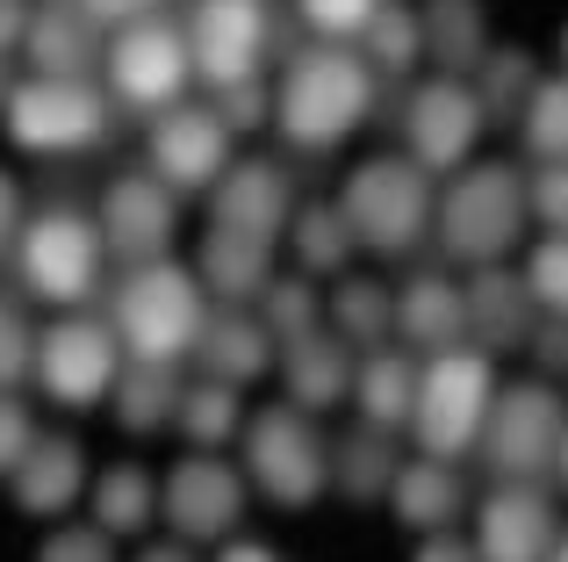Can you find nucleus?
<instances>
[{
    "instance_id": "obj_1",
    "label": "nucleus",
    "mask_w": 568,
    "mask_h": 562,
    "mask_svg": "<svg viewBox=\"0 0 568 562\" xmlns=\"http://www.w3.org/2000/svg\"><path fill=\"white\" fill-rule=\"evenodd\" d=\"M375 116V66L346 43H310L274 87V130L295 152H332Z\"/></svg>"
},
{
    "instance_id": "obj_2",
    "label": "nucleus",
    "mask_w": 568,
    "mask_h": 562,
    "mask_svg": "<svg viewBox=\"0 0 568 562\" xmlns=\"http://www.w3.org/2000/svg\"><path fill=\"white\" fill-rule=\"evenodd\" d=\"M209 324V303H202V281L181 260H144L115 281L109 295V332L130 361H152V368H173L181 353H194Z\"/></svg>"
},
{
    "instance_id": "obj_3",
    "label": "nucleus",
    "mask_w": 568,
    "mask_h": 562,
    "mask_svg": "<svg viewBox=\"0 0 568 562\" xmlns=\"http://www.w3.org/2000/svg\"><path fill=\"white\" fill-rule=\"evenodd\" d=\"M489 404H497V361L483 347H446L417 368V404L410 433L425 462H460L468 448H483Z\"/></svg>"
},
{
    "instance_id": "obj_4",
    "label": "nucleus",
    "mask_w": 568,
    "mask_h": 562,
    "mask_svg": "<svg viewBox=\"0 0 568 562\" xmlns=\"http://www.w3.org/2000/svg\"><path fill=\"white\" fill-rule=\"evenodd\" d=\"M526 173L504 167V159H483V167H460L454 188L432 210V231H439L446 260H468V268H497L504 253L526 231Z\"/></svg>"
},
{
    "instance_id": "obj_5",
    "label": "nucleus",
    "mask_w": 568,
    "mask_h": 562,
    "mask_svg": "<svg viewBox=\"0 0 568 562\" xmlns=\"http://www.w3.org/2000/svg\"><path fill=\"white\" fill-rule=\"evenodd\" d=\"M432 210H439L432 173L410 167L403 152L361 159V167L346 173V188H338V217H346L353 245H367V253H410L432 231Z\"/></svg>"
},
{
    "instance_id": "obj_6",
    "label": "nucleus",
    "mask_w": 568,
    "mask_h": 562,
    "mask_svg": "<svg viewBox=\"0 0 568 562\" xmlns=\"http://www.w3.org/2000/svg\"><path fill=\"white\" fill-rule=\"evenodd\" d=\"M0 123H8V138L29 159H80L109 138V94L94 80H51V72H37V80L8 87Z\"/></svg>"
},
{
    "instance_id": "obj_7",
    "label": "nucleus",
    "mask_w": 568,
    "mask_h": 562,
    "mask_svg": "<svg viewBox=\"0 0 568 562\" xmlns=\"http://www.w3.org/2000/svg\"><path fill=\"white\" fill-rule=\"evenodd\" d=\"M245 476L260 498H274L281 512H303L324 498L332 483V448L324 433L310 425V411L295 404H266L245 419Z\"/></svg>"
},
{
    "instance_id": "obj_8",
    "label": "nucleus",
    "mask_w": 568,
    "mask_h": 562,
    "mask_svg": "<svg viewBox=\"0 0 568 562\" xmlns=\"http://www.w3.org/2000/svg\"><path fill=\"white\" fill-rule=\"evenodd\" d=\"M101 260H109V245H101V224L80 210H43L22 224V239H14V268H22V289L43 295V303L72 310L87 303V295L101 289Z\"/></svg>"
},
{
    "instance_id": "obj_9",
    "label": "nucleus",
    "mask_w": 568,
    "mask_h": 562,
    "mask_svg": "<svg viewBox=\"0 0 568 562\" xmlns=\"http://www.w3.org/2000/svg\"><path fill=\"white\" fill-rule=\"evenodd\" d=\"M101 66H109V94L123 101V109L138 116H166L181 109V87H187V29L159 22V14H144V22H123L109 43H101Z\"/></svg>"
},
{
    "instance_id": "obj_10",
    "label": "nucleus",
    "mask_w": 568,
    "mask_h": 562,
    "mask_svg": "<svg viewBox=\"0 0 568 562\" xmlns=\"http://www.w3.org/2000/svg\"><path fill=\"white\" fill-rule=\"evenodd\" d=\"M561 425H568V404H561L555 382H511V390H497L489 425H483L489 469H497L504 483H532L540 469H555Z\"/></svg>"
},
{
    "instance_id": "obj_11",
    "label": "nucleus",
    "mask_w": 568,
    "mask_h": 562,
    "mask_svg": "<svg viewBox=\"0 0 568 562\" xmlns=\"http://www.w3.org/2000/svg\"><path fill=\"white\" fill-rule=\"evenodd\" d=\"M29 375L43 382V397L65 411H87L101 404V397L115 390V375H123V347H115V332L101 318H58L37 332V361H29Z\"/></svg>"
},
{
    "instance_id": "obj_12",
    "label": "nucleus",
    "mask_w": 568,
    "mask_h": 562,
    "mask_svg": "<svg viewBox=\"0 0 568 562\" xmlns=\"http://www.w3.org/2000/svg\"><path fill=\"white\" fill-rule=\"evenodd\" d=\"M274 43V14L266 0H202L187 14V66L209 87H245L260 80V58Z\"/></svg>"
},
{
    "instance_id": "obj_13",
    "label": "nucleus",
    "mask_w": 568,
    "mask_h": 562,
    "mask_svg": "<svg viewBox=\"0 0 568 562\" xmlns=\"http://www.w3.org/2000/svg\"><path fill=\"white\" fill-rule=\"evenodd\" d=\"M483 101H475L468 80H454V72H439V80L410 87V109H403V138H410V167L425 173H460L475 152V138H483Z\"/></svg>"
},
{
    "instance_id": "obj_14",
    "label": "nucleus",
    "mask_w": 568,
    "mask_h": 562,
    "mask_svg": "<svg viewBox=\"0 0 568 562\" xmlns=\"http://www.w3.org/2000/svg\"><path fill=\"white\" fill-rule=\"evenodd\" d=\"M555 541H561V520L540 483H497L475 505V555L483 562H547Z\"/></svg>"
},
{
    "instance_id": "obj_15",
    "label": "nucleus",
    "mask_w": 568,
    "mask_h": 562,
    "mask_svg": "<svg viewBox=\"0 0 568 562\" xmlns=\"http://www.w3.org/2000/svg\"><path fill=\"white\" fill-rule=\"evenodd\" d=\"M173 231H181V195H173L166 181H152V173H123V181H109V195H101V245L123 260H166Z\"/></svg>"
},
{
    "instance_id": "obj_16",
    "label": "nucleus",
    "mask_w": 568,
    "mask_h": 562,
    "mask_svg": "<svg viewBox=\"0 0 568 562\" xmlns=\"http://www.w3.org/2000/svg\"><path fill=\"white\" fill-rule=\"evenodd\" d=\"M223 167H231V130H223L216 109H166L152 123V181H166L173 195H187V188H216Z\"/></svg>"
},
{
    "instance_id": "obj_17",
    "label": "nucleus",
    "mask_w": 568,
    "mask_h": 562,
    "mask_svg": "<svg viewBox=\"0 0 568 562\" xmlns=\"http://www.w3.org/2000/svg\"><path fill=\"white\" fill-rule=\"evenodd\" d=\"M159 512L173 520L181 541H223L237 526V512H245V476H237L231 462H216V454H187L166 476Z\"/></svg>"
},
{
    "instance_id": "obj_18",
    "label": "nucleus",
    "mask_w": 568,
    "mask_h": 562,
    "mask_svg": "<svg viewBox=\"0 0 568 562\" xmlns=\"http://www.w3.org/2000/svg\"><path fill=\"white\" fill-rule=\"evenodd\" d=\"M209 210H216V231H237V239L274 245L281 231H288V217H295L288 173H281L274 159H237V167H223Z\"/></svg>"
},
{
    "instance_id": "obj_19",
    "label": "nucleus",
    "mask_w": 568,
    "mask_h": 562,
    "mask_svg": "<svg viewBox=\"0 0 568 562\" xmlns=\"http://www.w3.org/2000/svg\"><path fill=\"white\" fill-rule=\"evenodd\" d=\"M460 332H468V295H460L446 274H410L396 289L403 353H446V347H460Z\"/></svg>"
},
{
    "instance_id": "obj_20",
    "label": "nucleus",
    "mask_w": 568,
    "mask_h": 562,
    "mask_svg": "<svg viewBox=\"0 0 568 562\" xmlns=\"http://www.w3.org/2000/svg\"><path fill=\"white\" fill-rule=\"evenodd\" d=\"M22 51L37 58V72H51V80H87V66L101 58V22L80 0H37Z\"/></svg>"
},
{
    "instance_id": "obj_21",
    "label": "nucleus",
    "mask_w": 568,
    "mask_h": 562,
    "mask_svg": "<svg viewBox=\"0 0 568 562\" xmlns=\"http://www.w3.org/2000/svg\"><path fill=\"white\" fill-rule=\"evenodd\" d=\"M194 361H202V382H231V390H245V382H260L266 368H274V332H266L260 318H245V310H223V318L202 324Z\"/></svg>"
},
{
    "instance_id": "obj_22",
    "label": "nucleus",
    "mask_w": 568,
    "mask_h": 562,
    "mask_svg": "<svg viewBox=\"0 0 568 562\" xmlns=\"http://www.w3.org/2000/svg\"><path fill=\"white\" fill-rule=\"evenodd\" d=\"M460 505H468V483H460L454 462H396V476H388V512H396L403 526H417V534H446V526L460 520Z\"/></svg>"
},
{
    "instance_id": "obj_23",
    "label": "nucleus",
    "mask_w": 568,
    "mask_h": 562,
    "mask_svg": "<svg viewBox=\"0 0 568 562\" xmlns=\"http://www.w3.org/2000/svg\"><path fill=\"white\" fill-rule=\"evenodd\" d=\"M14 505L37 512V520H58V512L72 505V498L87 491V454L80 440H58V433H37V448L22 454V469H14Z\"/></svg>"
},
{
    "instance_id": "obj_24",
    "label": "nucleus",
    "mask_w": 568,
    "mask_h": 562,
    "mask_svg": "<svg viewBox=\"0 0 568 562\" xmlns=\"http://www.w3.org/2000/svg\"><path fill=\"white\" fill-rule=\"evenodd\" d=\"M194 281L216 295H231V303H260L266 281H274V245L260 239H237V231H216L209 224L202 253H194Z\"/></svg>"
},
{
    "instance_id": "obj_25",
    "label": "nucleus",
    "mask_w": 568,
    "mask_h": 562,
    "mask_svg": "<svg viewBox=\"0 0 568 562\" xmlns=\"http://www.w3.org/2000/svg\"><path fill=\"white\" fill-rule=\"evenodd\" d=\"M353 404L375 433H396L410 425V404H417V361L403 347H375L367 361H353Z\"/></svg>"
},
{
    "instance_id": "obj_26",
    "label": "nucleus",
    "mask_w": 568,
    "mask_h": 562,
    "mask_svg": "<svg viewBox=\"0 0 568 562\" xmlns=\"http://www.w3.org/2000/svg\"><path fill=\"white\" fill-rule=\"evenodd\" d=\"M468 332L483 339V353H497V347H526L532 339V324H526V281H518L511 268H475L468 289Z\"/></svg>"
},
{
    "instance_id": "obj_27",
    "label": "nucleus",
    "mask_w": 568,
    "mask_h": 562,
    "mask_svg": "<svg viewBox=\"0 0 568 562\" xmlns=\"http://www.w3.org/2000/svg\"><path fill=\"white\" fill-rule=\"evenodd\" d=\"M281 375H288L295 411H324V404H338V397L353 390V353H346V339L310 332V339H295V347L281 353Z\"/></svg>"
},
{
    "instance_id": "obj_28",
    "label": "nucleus",
    "mask_w": 568,
    "mask_h": 562,
    "mask_svg": "<svg viewBox=\"0 0 568 562\" xmlns=\"http://www.w3.org/2000/svg\"><path fill=\"white\" fill-rule=\"evenodd\" d=\"M109 397H115L130 433H159V425H173V411H181V375H173V368H152V361H130Z\"/></svg>"
},
{
    "instance_id": "obj_29",
    "label": "nucleus",
    "mask_w": 568,
    "mask_h": 562,
    "mask_svg": "<svg viewBox=\"0 0 568 562\" xmlns=\"http://www.w3.org/2000/svg\"><path fill=\"white\" fill-rule=\"evenodd\" d=\"M417 22H425V51L439 58L446 72H460V66H483V8L475 0H425L417 8Z\"/></svg>"
},
{
    "instance_id": "obj_30",
    "label": "nucleus",
    "mask_w": 568,
    "mask_h": 562,
    "mask_svg": "<svg viewBox=\"0 0 568 562\" xmlns=\"http://www.w3.org/2000/svg\"><path fill=\"white\" fill-rule=\"evenodd\" d=\"M159 483L152 476H144V469L138 462H115V469H101V476H94V526H101V534H138V526L144 520H152V512H159Z\"/></svg>"
},
{
    "instance_id": "obj_31",
    "label": "nucleus",
    "mask_w": 568,
    "mask_h": 562,
    "mask_svg": "<svg viewBox=\"0 0 568 562\" xmlns=\"http://www.w3.org/2000/svg\"><path fill=\"white\" fill-rule=\"evenodd\" d=\"M388 332H396V295H388L382 281H338L332 289V339L375 353Z\"/></svg>"
},
{
    "instance_id": "obj_32",
    "label": "nucleus",
    "mask_w": 568,
    "mask_h": 562,
    "mask_svg": "<svg viewBox=\"0 0 568 562\" xmlns=\"http://www.w3.org/2000/svg\"><path fill=\"white\" fill-rule=\"evenodd\" d=\"M173 425L194 440V454H216L223 440H237V425H245V397H237L231 382H194V390H181Z\"/></svg>"
},
{
    "instance_id": "obj_33",
    "label": "nucleus",
    "mask_w": 568,
    "mask_h": 562,
    "mask_svg": "<svg viewBox=\"0 0 568 562\" xmlns=\"http://www.w3.org/2000/svg\"><path fill=\"white\" fill-rule=\"evenodd\" d=\"M288 239H295V268H310V274H338L353 260V231L338 217V202H303L288 217Z\"/></svg>"
},
{
    "instance_id": "obj_34",
    "label": "nucleus",
    "mask_w": 568,
    "mask_h": 562,
    "mask_svg": "<svg viewBox=\"0 0 568 562\" xmlns=\"http://www.w3.org/2000/svg\"><path fill=\"white\" fill-rule=\"evenodd\" d=\"M518 138L540 167H568V72L561 80H540L518 109Z\"/></svg>"
},
{
    "instance_id": "obj_35",
    "label": "nucleus",
    "mask_w": 568,
    "mask_h": 562,
    "mask_svg": "<svg viewBox=\"0 0 568 562\" xmlns=\"http://www.w3.org/2000/svg\"><path fill=\"white\" fill-rule=\"evenodd\" d=\"M396 462L403 454L388 448V433H375V425H361L353 440H338V454H332V476L346 483V498H388V476H396Z\"/></svg>"
},
{
    "instance_id": "obj_36",
    "label": "nucleus",
    "mask_w": 568,
    "mask_h": 562,
    "mask_svg": "<svg viewBox=\"0 0 568 562\" xmlns=\"http://www.w3.org/2000/svg\"><path fill=\"white\" fill-rule=\"evenodd\" d=\"M417 51H425V22H417V8H403V0H382L375 22L361 29V58L375 66V80H382V72H410Z\"/></svg>"
},
{
    "instance_id": "obj_37",
    "label": "nucleus",
    "mask_w": 568,
    "mask_h": 562,
    "mask_svg": "<svg viewBox=\"0 0 568 562\" xmlns=\"http://www.w3.org/2000/svg\"><path fill=\"white\" fill-rule=\"evenodd\" d=\"M317 310H324L317 289H310V281H295V274H274V281H266V295H260V324L274 339H288V347L317 332Z\"/></svg>"
},
{
    "instance_id": "obj_38",
    "label": "nucleus",
    "mask_w": 568,
    "mask_h": 562,
    "mask_svg": "<svg viewBox=\"0 0 568 562\" xmlns=\"http://www.w3.org/2000/svg\"><path fill=\"white\" fill-rule=\"evenodd\" d=\"M518 94H532V58L526 51H483V80H475L483 116H511Z\"/></svg>"
},
{
    "instance_id": "obj_39",
    "label": "nucleus",
    "mask_w": 568,
    "mask_h": 562,
    "mask_svg": "<svg viewBox=\"0 0 568 562\" xmlns=\"http://www.w3.org/2000/svg\"><path fill=\"white\" fill-rule=\"evenodd\" d=\"M518 281H526L532 303H547L555 318H568V239H561V231L532 245V253H526V274H518Z\"/></svg>"
},
{
    "instance_id": "obj_40",
    "label": "nucleus",
    "mask_w": 568,
    "mask_h": 562,
    "mask_svg": "<svg viewBox=\"0 0 568 562\" xmlns=\"http://www.w3.org/2000/svg\"><path fill=\"white\" fill-rule=\"evenodd\" d=\"M29 361H37V332H29V318L0 295V397L29 375Z\"/></svg>"
},
{
    "instance_id": "obj_41",
    "label": "nucleus",
    "mask_w": 568,
    "mask_h": 562,
    "mask_svg": "<svg viewBox=\"0 0 568 562\" xmlns=\"http://www.w3.org/2000/svg\"><path fill=\"white\" fill-rule=\"evenodd\" d=\"M295 8H303V22L324 29V37H361L382 0H295Z\"/></svg>"
},
{
    "instance_id": "obj_42",
    "label": "nucleus",
    "mask_w": 568,
    "mask_h": 562,
    "mask_svg": "<svg viewBox=\"0 0 568 562\" xmlns=\"http://www.w3.org/2000/svg\"><path fill=\"white\" fill-rule=\"evenodd\" d=\"M37 562H115V541L101 526H58Z\"/></svg>"
},
{
    "instance_id": "obj_43",
    "label": "nucleus",
    "mask_w": 568,
    "mask_h": 562,
    "mask_svg": "<svg viewBox=\"0 0 568 562\" xmlns=\"http://www.w3.org/2000/svg\"><path fill=\"white\" fill-rule=\"evenodd\" d=\"M216 116H223V130H252V123H266V116H274V94H266L260 80L216 87Z\"/></svg>"
},
{
    "instance_id": "obj_44",
    "label": "nucleus",
    "mask_w": 568,
    "mask_h": 562,
    "mask_svg": "<svg viewBox=\"0 0 568 562\" xmlns=\"http://www.w3.org/2000/svg\"><path fill=\"white\" fill-rule=\"evenodd\" d=\"M526 210L547 217V224L568 239V167H540V173H532V181H526Z\"/></svg>"
},
{
    "instance_id": "obj_45",
    "label": "nucleus",
    "mask_w": 568,
    "mask_h": 562,
    "mask_svg": "<svg viewBox=\"0 0 568 562\" xmlns=\"http://www.w3.org/2000/svg\"><path fill=\"white\" fill-rule=\"evenodd\" d=\"M29 448H37V425H29V411L14 404V397H0V476H14Z\"/></svg>"
},
{
    "instance_id": "obj_46",
    "label": "nucleus",
    "mask_w": 568,
    "mask_h": 562,
    "mask_svg": "<svg viewBox=\"0 0 568 562\" xmlns=\"http://www.w3.org/2000/svg\"><path fill=\"white\" fill-rule=\"evenodd\" d=\"M532 353H540V368H547V375H568V318L540 324V332H532Z\"/></svg>"
},
{
    "instance_id": "obj_47",
    "label": "nucleus",
    "mask_w": 568,
    "mask_h": 562,
    "mask_svg": "<svg viewBox=\"0 0 568 562\" xmlns=\"http://www.w3.org/2000/svg\"><path fill=\"white\" fill-rule=\"evenodd\" d=\"M29 14H37V0H0V58L29 43Z\"/></svg>"
},
{
    "instance_id": "obj_48",
    "label": "nucleus",
    "mask_w": 568,
    "mask_h": 562,
    "mask_svg": "<svg viewBox=\"0 0 568 562\" xmlns=\"http://www.w3.org/2000/svg\"><path fill=\"white\" fill-rule=\"evenodd\" d=\"M94 22H109V29H123V22H144V14L159 8V0H80Z\"/></svg>"
},
{
    "instance_id": "obj_49",
    "label": "nucleus",
    "mask_w": 568,
    "mask_h": 562,
    "mask_svg": "<svg viewBox=\"0 0 568 562\" xmlns=\"http://www.w3.org/2000/svg\"><path fill=\"white\" fill-rule=\"evenodd\" d=\"M8 239H22V188H14V173L0 167V253H8Z\"/></svg>"
},
{
    "instance_id": "obj_50",
    "label": "nucleus",
    "mask_w": 568,
    "mask_h": 562,
    "mask_svg": "<svg viewBox=\"0 0 568 562\" xmlns=\"http://www.w3.org/2000/svg\"><path fill=\"white\" fill-rule=\"evenodd\" d=\"M410 562H483V555H475V541H454V534H432V541H425V549H417Z\"/></svg>"
},
{
    "instance_id": "obj_51",
    "label": "nucleus",
    "mask_w": 568,
    "mask_h": 562,
    "mask_svg": "<svg viewBox=\"0 0 568 562\" xmlns=\"http://www.w3.org/2000/svg\"><path fill=\"white\" fill-rule=\"evenodd\" d=\"M216 562H281L274 549H266V541H223V555Z\"/></svg>"
},
{
    "instance_id": "obj_52",
    "label": "nucleus",
    "mask_w": 568,
    "mask_h": 562,
    "mask_svg": "<svg viewBox=\"0 0 568 562\" xmlns=\"http://www.w3.org/2000/svg\"><path fill=\"white\" fill-rule=\"evenodd\" d=\"M138 562H194V555H187V541H159V549H144Z\"/></svg>"
},
{
    "instance_id": "obj_53",
    "label": "nucleus",
    "mask_w": 568,
    "mask_h": 562,
    "mask_svg": "<svg viewBox=\"0 0 568 562\" xmlns=\"http://www.w3.org/2000/svg\"><path fill=\"white\" fill-rule=\"evenodd\" d=\"M555 469H561V483H568V425H561V448H555Z\"/></svg>"
},
{
    "instance_id": "obj_54",
    "label": "nucleus",
    "mask_w": 568,
    "mask_h": 562,
    "mask_svg": "<svg viewBox=\"0 0 568 562\" xmlns=\"http://www.w3.org/2000/svg\"><path fill=\"white\" fill-rule=\"evenodd\" d=\"M547 562H568V534H561V541H555V555H547Z\"/></svg>"
},
{
    "instance_id": "obj_55",
    "label": "nucleus",
    "mask_w": 568,
    "mask_h": 562,
    "mask_svg": "<svg viewBox=\"0 0 568 562\" xmlns=\"http://www.w3.org/2000/svg\"><path fill=\"white\" fill-rule=\"evenodd\" d=\"M0 109H8V66H0Z\"/></svg>"
},
{
    "instance_id": "obj_56",
    "label": "nucleus",
    "mask_w": 568,
    "mask_h": 562,
    "mask_svg": "<svg viewBox=\"0 0 568 562\" xmlns=\"http://www.w3.org/2000/svg\"><path fill=\"white\" fill-rule=\"evenodd\" d=\"M561 72H568V22H561Z\"/></svg>"
}]
</instances>
